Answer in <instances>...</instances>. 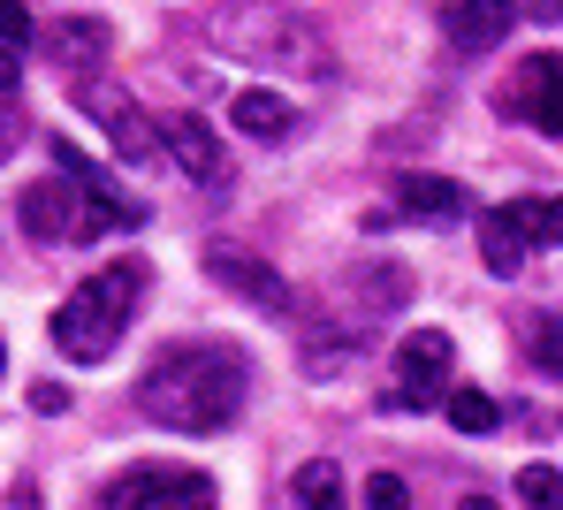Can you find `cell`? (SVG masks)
<instances>
[{
  "instance_id": "1",
  "label": "cell",
  "mask_w": 563,
  "mask_h": 510,
  "mask_svg": "<svg viewBox=\"0 0 563 510\" xmlns=\"http://www.w3.org/2000/svg\"><path fill=\"white\" fill-rule=\"evenodd\" d=\"M244 397H252V366H244L236 343H176L137 381V411L153 426H176V434H221V426H236Z\"/></svg>"
},
{
  "instance_id": "2",
  "label": "cell",
  "mask_w": 563,
  "mask_h": 510,
  "mask_svg": "<svg viewBox=\"0 0 563 510\" xmlns=\"http://www.w3.org/2000/svg\"><path fill=\"white\" fill-rule=\"evenodd\" d=\"M137 290H145V259H107L99 275H85V282L54 306V351L77 358V366H99V358L130 335Z\"/></svg>"
},
{
  "instance_id": "3",
  "label": "cell",
  "mask_w": 563,
  "mask_h": 510,
  "mask_svg": "<svg viewBox=\"0 0 563 510\" xmlns=\"http://www.w3.org/2000/svg\"><path fill=\"white\" fill-rule=\"evenodd\" d=\"M15 213H23V229H31V244H92L99 229H137V221H145L137 206L114 199L107 184H69V176L23 191Z\"/></svg>"
},
{
  "instance_id": "4",
  "label": "cell",
  "mask_w": 563,
  "mask_h": 510,
  "mask_svg": "<svg viewBox=\"0 0 563 510\" xmlns=\"http://www.w3.org/2000/svg\"><path fill=\"white\" fill-rule=\"evenodd\" d=\"M206 23H213V38L229 46V62H289L282 46H297L312 69H328V62H320V38H312L297 15H282V8H213Z\"/></svg>"
},
{
  "instance_id": "5",
  "label": "cell",
  "mask_w": 563,
  "mask_h": 510,
  "mask_svg": "<svg viewBox=\"0 0 563 510\" xmlns=\"http://www.w3.org/2000/svg\"><path fill=\"white\" fill-rule=\"evenodd\" d=\"M69 100H77V114H92V130L107 137V153H114V160L145 168V160L161 153V122L130 100L114 77H77V92H69Z\"/></svg>"
},
{
  "instance_id": "6",
  "label": "cell",
  "mask_w": 563,
  "mask_h": 510,
  "mask_svg": "<svg viewBox=\"0 0 563 510\" xmlns=\"http://www.w3.org/2000/svg\"><path fill=\"white\" fill-rule=\"evenodd\" d=\"M213 503H221L213 473H198V465H130L99 510H213Z\"/></svg>"
},
{
  "instance_id": "7",
  "label": "cell",
  "mask_w": 563,
  "mask_h": 510,
  "mask_svg": "<svg viewBox=\"0 0 563 510\" xmlns=\"http://www.w3.org/2000/svg\"><path fill=\"white\" fill-rule=\"evenodd\" d=\"M396 404H450V335L419 328L396 343Z\"/></svg>"
},
{
  "instance_id": "8",
  "label": "cell",
  "mask_w": 563,
  "mask_h": 510,
  "mask_svg": "<svg viewBox=\"0 0 563 510\" xmlns=\"http://www.w3.org/2000/svg\"><path fill=\"white\" fill-rule=\"evenodd\" d=\"M161 153L198 191H229V160H221V137L206 130V114H161Z\"/></svg>"
},
{
  "instance_id": "9",
  "label": "cell",
  "mask_w": 563,
  "mask_h": 510,
  "mask_svg": "<svg viewBox=\"0 0 563 510\" xmlns=\"http://www.w3.org/2000/svg\"><path fill=\"white\" fill-rule=\"evenodd\" d=\"M206 275L221 282V290H236L244 306L260 312H289V282H282L275 267L260 259V252H236V244H206Z\"/></svg>"
},
{
  "instance_id": "10",
  "label": "cell",
  "mask_w": 563,
  "mask_h": 510,
  "mask_svg": "<svg viewBox=\"0 0 563 510\" xmlns=\"http://www.w3.org/2000/svg\"><path fill=\"white\" fill-rule=\"evenodd\" d=\"M503 107H526V122H533L541 137H563V69H556V54H533L526 77L503 92Z\"/></svg>"
},
{
  "instance_id": "11",
  "label": "cell",
  "mask_w": 563,
  "mask_h": 510,
  "mask_svg": "<svg viewBox=\"0 0 563 510\" xmlns=\"http://www.w3.org/2000/svg\"><path fill=\"white\" fill-rule=\"evenodd\" d=\"M229 122H236L244 137H260V145H282V137L297 130L289 100H282V92H267V85H244V92L229 100Z\"/></svg>"
},
{
  "instance_id": "12",
  "label": "cell",
  "mask_w": 563,
  "mask_h": 510,
  "mask_svg": "<svg viewBox=\"0 0 563 510\" xmlns=\"http://www.w3.org/2000/svg\"><path fill=\"white\" fill-rule=\"evenodd\" d=\"M46 54H54L62 69H92L99 54H107V23H99V15H54V23H46Z\"/></svg>"
},
{
  "instance_id": "13",
  "label": "cell",
  "mask_w": 563,
  "mask_h": 510,
  "mask_svg": "<svg viewBox=\"0 0 563 510\" xmlns=\"http://www.w3.org/2000/svg\"><path fill=\"white\" fill-rule=\"evenodd\" d=\"M442 31L465 46V54H487L518 31V8H442Z\"/></svg>"
},
{
  "instance_id": "14",
  "label": "cell",
  "mask_w": 563,
  "mask_h": 510,
  "mask_svg": "<svg viewBox=\"0 0 563 510\" xmlns=\"http://www.w3.org/2000/svg\"><path fill=\"white\" fill-rule=\"evenodd\" d=\"M396 213H411V221H450V213H465V191H457L450 176H396Z\"/></svg>"
},
{
  "instance_id": "15",
  "label": "cell",
  "mask_w": 563,
  "mask_h": 510,
  "mask_svg": "<svg viewBox=\"0 0 563 510\" xmlns=\"http://www.w3.org/2000/svg\"><path fill=\"white\" fill-rule=\"evenodd\" d=\"M289 510H343V465L335 457H305L289 473Z\"/></svg>"
},
{
  "instance_id": "16",
  "label": "cell",
  "mask_w": 563,
  "mask_h": 510,
  "mask_svg": "<svg viewBox=\"0 0 563 510\" xmlns=\"http://www.w3.org/2000/svg\"><path fill=\"white\" fill-rule=\"evenodd\" d=\"M479 259H487V275H518V267H526V236H518L510 206L479 213Z\"/></svg>"
},
{
  "instance_id": "17",
  "label": "cell",
  "mask_w": 563,
  "mask_h": 510,
  "mask_svg": "<svg viewBox=\"0 0 563 510\" xmlns=\"http://www.w3.org/2000/svg\"><path fill=\"white\" fill-rule=\"evenodd\" d=\"M510 221H518L526 244H563V199H518Z\"/></svg>"
},
{
  "instance_id": "18",
  "label": "cell",
  "mask_w": 563,
  "mask_h": 510,
  "mask_svg": "<svg viewBox=\"0 0 563 510\" xmlns=\"http://www.w3.org/2000/svg\"><path fill=\"white\" fill-rule=\"evenodd\" d=\"M450 426H457V434H495V426H503V411H495V397H479V389H450Z\"/></svg>"
},
{
  "instance_id": "19",
  "label": "cell",
  "mask_w": 563,
  "mask_h": 510,
  "mask_svg": "<svg viewBox=\"0 0 563 510\" xmlns=\"http://www.w3.org/2000/svg\"><path fill=\"white\" fill-rule=\"evenodd\" d=\"M518 503L526 510H563V473L556 465H526V473H518Z\"/></svg>"
},
{
  "instance_id": "20",
  "label": "cell",
  "mask_w": 563,
  "mask_h": 510,
  "mask_svg": "<svg viewBox=\"0 0 563 510\" xmlns=\"http://www.w3.org/2000/svg\"><path fill=\"white\" fill-rule=\"evenodd\" d=\"M351 343H358V335H305V381H328V374L351 358Z\"/></svg>"
},
{
  "instance_id": "21",
  "label": "cell",
  "mask_w": 563,
  "mask_h": 510,
  "mask_svg": "<svg viewBox=\"0 0 563 510\" xmlns=\"http://www.w3.org/2000/svg\"><path fill=\"white\" fill-rule=\"evenodd\" d=\"M533 366H541L549 381H563V312L533 320Z\"/></svg>"
},
{
  "instance_id": "22",
  "label": "cell",
  "mask_w": 563,
  "mask_h": 510,
  "mask_svg": "<svg viewBox=\"0 0 563 510\" xmlns=\"http://www.w3.org/2000/svg\"><path fill=\"white\" fill-rule=\"evenodd\" d=\"M38 38V15L31 8H15V0H0V46L15 54V46H31Z\"/></svg>"
},
{
  "instance_id": "23",
  "label": "cell",
  "mask_w": 563,
  "mask_h": 510,
  "mask_svg": "<svg viewBox=\"0 0 563 510\" xmlns=\"http://www.w3.org/2000/svg\"><path fill=\"white\" fill-rule=\"evenodd\" d=\"M366 510H411V488H404L396 473H374V480H366Z\"/></svg>"
},
{
  "instance_id": "24",
  "label": "cell",
  "mask_w": 563,
  "mask_h": 510,
  "mask_svg": "<svg viewBox=\"0 0 563 510\" xmlns=\"http://www.w3.org/2000/svg\"><path fill=\"white\" fill-rule=\"evenodd\" d=\"M15 92H23V62H15V54H8V46H0V107L15 100Z\"/></svg>"
},
{
  "instance_id": "25",
  "label": "cell",
  "mask_w": 563,
  "mask_h": 510,
  "mask_svg": "<svg viewBox=\"0 0 563 510\" xmlns=\"http://www.w3.org/2000/svg\"><path fill=\"white\" fill-rule=\"evenodd\" d=\"M15 145H23V114H15V107H0V160H8Z\"/></svg>"
},
{
  "instance_id": "26",
  "label": "cell",
  "mask_w": 563,
  "mask_h": 510,
  "mask_svg": "<svg viewBox=\"0 0 563 510\" xmlns=\"http://www.w3.org/2000/svg\"><path fill=\"white\" fill-rule=\"evenodd\" d=\"M69 404V389H62V381H38V389H31V411H62Z\"/></svg>"
},
{
  "instance_id": "27",
  "label": "cell",
  "mask_w": 563,
  "mask_h": 510,
  "mask_svg": "<svg viewBox=\"0 0 563 510\" xmlns=\"http://www.w3.org/2000/svg\"><path fill=\"white\" fill-rule=\"evenodd\" d=\"M457 510H495V503H487V496H465V503H457Z\"/></svg>"
}]
</instances>
